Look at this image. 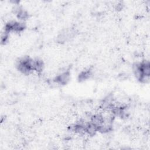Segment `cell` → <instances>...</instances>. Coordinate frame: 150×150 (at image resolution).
I'll list each match as a JSON object with an SVG mask.
<instances>
[{"instance_id": "cell-1", "label": "cell", "mask_w": 150, "mask_h": 150, "mask_svg": "<svg viewBox=\"0 0 150 150\" xmlns=\"http://www.w3.org/2000/svg\"><path fill=\"white\" fill-rule=\"evenodd\" d=\"M76 30L73 29H66L61 31L56 37V41L59 43H64L68 40L73 38L76 35Z\"/></svg>"}, {"instance_id": "cell-2", "label": "cell", "mask_w": 150, "mask_h": 150, "mask_svg": "<svg viewBox=\"0 0 150 150\" xmlns=\"http://www.w3.org/2000/svg\"><path fill=\"white\" fill-rule=\"evenodd\" d=\"M70 80V73L69 70H63L57 74L53 79V81L60 85L67 84Z\"/></svg>"}, {"instance_id": "cell-3", "label": "cell", "mask_w": 150, "mask_h": 150, "mask_svg": "<svg viewBox=\"0 0 150 150\" xmlns=\"http://www.w3.org/2000/svg\"><path fill=\"white\" fill-rule=\"evenodd\" d=\"M104 117L103 115L100 114H96L92 115L90 117V122L96 127H98L104 122Z\"/></svg>"}, {"instance_id": "cell-4", "label": "cell", "mask_w": 150, "mask_h": 150, "mask_svg": "<svg viewBox=\"0 0 150 150\" xmlns=\"http://www.w3.org/2000/svg\"><path fill=\"white\" fill-rule=\"evenodd\" d=\"M93 75V71L90 69L84 70L80 73L78 76V80L80 82L84 81L88 79H90Z\"/></svg>"}, {"instance_id": "cell-5", "label": "cell", "mask_w": 150, "mask_h": 150, "mask_svg": "<svg viewBox=\"0 0 150 150\" xmlns=\"http://www.w3.org/2000/svg\"><path fill=\"white\" fill-rule=\"evenodd\" d=\"M97 132V127L91 124L90 121L87 122L85 127V133L90 136L94 135Z\"/></svg>"}, {"instance_id": "cell-6", "label": "cell", "mask_w": 150, "mask_h": 150, "mask_svg": "<svg viewBox=\"0 0 150 150\" xmlns=\"http://www.w3.org/2000/svg\"><path fill=\"white\" fill-rule=\"evenodd\" d=\"M45 64L43 62L39 59H35V64H34V71L37 72H41L44 68Z\"/></svg>"}, {"instance_id": "cell-7", "label": "cell", "mask_w": 150, "mask_h": 150, "mask_svg": "<svg viewBox=\"0 0 150 150\" xmlns=\"http://www.w3.org/2000/svg\"><path fill=\"white\" fill-rule=\"evenodd\" d=\"M16 15V17L18 18V19L22 22H23V21H25L26 19H27L29 17L28 12L22 8L18 12V13Z\"/></svg>"}, {"instance_id": "cell-8", "label": "cell", "mask_w": 150, "mask_h": 150, "mask_svg": "<svg viewBox=\"0 0 150 150\" xmlns=\"http://www.w3.org/2000/svg\"><path fill=\"white\" fill-rule=\"evenodd\" d=\"M8 39H9V33L4 31L1 35V44L5 45L6 43L8 42Z\"/></svg>"}]
</instances>
